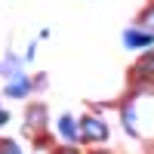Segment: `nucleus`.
I'll return each mask as SVG.
<instances>
[{"instance_id":"obj_7","label":"nucleus","mask_w":154,"mask_h":154,"mask_svg":"<svg viewBox=\"0 0 154 154\" xmlns=\"http://www.w3.org/2000/svg\"><path fill=\"white\" fill-rule=\"evenodd\" d=\"M0 154H19L16 142H0Z\"/></svg>"},{"instance_id":"obj_3","label":"nucleus","mask_w":154,"mask_h":154,"mask_svg":"<svg viewBox=\"0 0 154 154\" xmlns=\"http://www.w3.org/2000/svg\"><path fill=\"white\" fill-rule=\"evenodd\" d=\"M28 77H25V74H16V77H12V83L6 86V96H12V99H19V96H25V93H28Z\"/></svg>"},{"instance_id":"obj_2","label":"nucleus","mask_w":154,"mask_h":154,"mask_svg":"<svg viewBox=\"0 0 154 154\" xmlns=\"http://www.w3.org/2000/svg\"><path fill=\"white\" fill-rule=\"evenodd\" d=\"M123 43L130 46V49H142V46H151V43H154V34H151V31L126 28V31H123Z\"/></svg>"},{"instance_id":"obj_1","label":"nucleus","mask_w":154,"mask_h":154,"mask_svg":"<svg viewBox=\"0 0 154 154\" xmlns=\"http://www.w3.org/2000/svg\"><path fill=\"white\" fill-rule=\"evenodd\" d=\"M80 136L86 142H102V139H108V126L99 117H83L80 120Z\"/></svg>"},{"instance_id":"obj_10","label":"nucleus","mask_w":154,"mask_h":154,"mask_svg":"<svg viewBox=\"0 0 154 154\" xmlns=\"http://www.w3.org/2000/svg\"><path fill=\"white\" fill-rule=\"evenodd\" d=\"M59 154H77V151L74 148H65V151H59Z\"/></svg>"},{"instance_id":"obj_8","label":"nucleus","mask_w":154,"mask_h":154,"mask_svg":"<svg viewBox=\"0 0 154 154\" xmlns=\"http://www.w3.org/2000/svg\"><path fill=\"white\" fill-rule=\"evenodd\" d=\"M142 25H145V28H154V6H151L145 16H142Z\"/></svg>"},{"instance_id":"obj_4","label":"nucleus","mask_w":154,"mask_h":154,"mask_svg":"<svg viewBox=\"0 0 154 154\" xmlns=\"http://www.w3.org/2000/svg\"><path fill=\"white\" fill-rule=\"evenodd\" d=\"M59 133H62V136H65V139H68V142H74V139H77V136H80V126H77V123H74V117H68V114H65V117H62V120H59Z\"/></svg>"},{"instance_id":"obj_5","label":"nucleus","mask_w":154,"mask_h":154,"mask_svg":"<svg viewBox=\"0 0 154 154\" xmlns=\"http://www.w3.org/2000/svg\"><path fill=\"white\" fill-rule=\"evenodd\" d=\"M136 74H142V77H154V49H151V53H145L142 59H139Z\"/></svg>"},{"instance_id":"obj_9","label":"nucleus","mask_w":154,"mask_h":154,"mask_svg":"<svg viewBox=\"0 0 154 154\" xmlns=\"http://www.w3.org/2000/svg\"><path fill=\"white\" fill-rule=\"evenodd\" d=\"M3 123H6V111L0 108V126H3Z\"/></svg>"},{"instance_id":"obj_6","label":"nucleus","mask_w":154,"mask_h":154,"mask_svg":"<svg viewBox=\"0 0 154 154\" xmlns=\"http://www.w3.org/2000/svg\"><path fill=\"white\" fill-rule=\"evenodd\" d=\"M123 123H126V130H130V133H136V111H133V108L123 111Z\"/></svg>"}]
</instances>
